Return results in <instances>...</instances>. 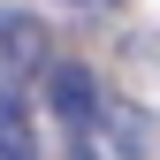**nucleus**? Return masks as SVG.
I'll list each match as a JSON object with an SVG mask.
<instances>
[{"mask_svg":"<svg viewBox=\"0 0 160 160\" xmlns=\"http://www.w3.org/2000/svg\"><path fill=\"white\" fill-rule=\"evenodd\" d=\"M92 130H107V137H114V152H152V122L130 107V99H99Z\"/></svg>","mask_w":160,"mask_h":160,"instance_id":"f03ea898","label":"nucleus"},{"mask_svg":"<svg viewBox=\"0 0 160 160\" xmlns=\"http://www.w3.org/2000/svg\"><path fill=\"white\" fill-rule=\"evenodd\" d=\"M38 61H46V31H38L31 15H8V8H0V84L15 92Z\"/></svg>","mask_w":160,"mask_h":160,"instance_id":"f257e3e1","label":"nucleus"},{"mask_svg":"<svg viewBox=\"0 0 160 160\" xmlns=\"http://www.w3.org/2000/svg\"><path fill=\"white\" fill-rule=\"evenodd\" d=\"M99 99H107V92L92 84V69H53V107H61V122H76V130H92Z\"/></svg>","mask_w":160,"mask_h":160,"instance_id":"20e7f679","label":"nucleus"},{"mask_svg":"<svg viewBox=\"0 0 160 160\" xmlns=\"http://www.w3.org/2000/svg\"><path fill=\"white\" fill-rule=\"evenodd\" d=\"M69 8H92V0H69Z\"/></svg>","mask_w":160,"mask_h":160,"instance_id":"39448f33","label":"nucleus"},{"mask_svg":"<svg viewBox=\"0 0 160 160\" xmlns=\"http://www.w3.org/2000/svg\"><path fill=\"white\" fill-rule=\"evenodd\" d=\"M0 160H38V130H31V99L0 84Z\"/></svg>","mask_w":160,"mask_h":160,"instance_id":"7ed1b4c3","label":"nucleus"}]
</instances>
